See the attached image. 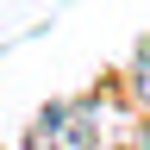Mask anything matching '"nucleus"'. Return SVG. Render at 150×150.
Listing matches in <instances>:
<instances>
[{"mask_svg":"<svg viewBox=\"0 0 150 150\" xmlns=\"http://www.w3.org/2000/svg\"><path fill=\"white\" fill-rule=\"evenodd\" d=\"M94 144H100V106H88V100L44 106L38 125L25 131V150H94Z\"/></svg>","mask_w":150,"mask_h":150,"instance_id":"obj_1","label":"nucleus"},{"mask_svg":"<svg viewBox=\"0 0 150 150\" xmlns=\"http://www.w3.org/2000/svg\"><path fill=\"white\" fill-rule=\"evenodd\" d=\"M138 144H144V150H150V119H144V138H138Z\"/></svg>","mask_w":150,"mask_h":150,"instance_id":"obj_2","label":"nucleus"}]
</instances>
